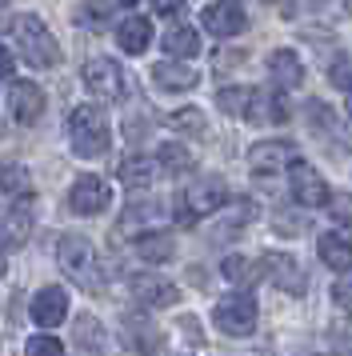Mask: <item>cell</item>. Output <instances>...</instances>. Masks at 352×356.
<instances>
[{
    "label": "cell",
    "mask_w": 352,
    "mask_h": 356,
    "mask_svg": "<svg viewBox=\"0 0 352 356\" xmlns=\"http://www.w3.org/2000/svg\"><path fill=\"white\" fill-rule=\"evenodd\" d=\"M68 140H72V152L84 156V161L104 156V152H109V140H112L104 113L93 108V104H80L77 113L68 116Z\"/></svg>",
    "instance_id": "7a4b0ae2"
},
{
    "label": "cell",
    "mask_w": 352,
    "mask_h": 356,
    "mask_svg": "<svg viewBox=\"0 0 352 356\" xmlns=\"http://www.w3.org/2000/svg\"><path fill=\"white\" fill-rule=\"evenodd\" d=\"M292 161H296V148L288 145V140H260V145L248 152V164H253L256 177H276V172H285Z\"/></svg>",
    "instance_id": "9c48e42d"
},
{
    "label": "cell",
    "mask_w": 352,
    "mask_h": 356,
    "mask_svg": "<svg viewBox=\"0 0 352 356\" xmlns=\"http://www.w3.org/2000/svg\"><path fill=\"white\" fill-rule=\"evenodd\" d=\"M288 188H292V200L304 204V209H320V204H328V184L320 180V172L312 164L304 161H292L288 164Z\"/></svg>",
    "instance_id": "52a82bcc"
},
{
    "label": "cell",
    "mask_w": 352,
    "mask_h": 356,
    "mask_svg": "<svg viewBox=\"0 0 352 356\" xmlns=\"http://www.w3.org/2000/svg\"><path fill=\"white\" fill-rule=\"evenodd\" d=\"M112 4H120V0H88V4L80 8V20H84V24H96V29H100V24H104V20L112 17V13H109Z\"/></svg>",
    "instance_id": "f1b7e54d"
},
{
    "label": "cell",
    "mask_w": 352,
    "mask_h": 356,
    "mask_svg": "<svg viewBox=\"0 0 352 356\" xmlns=\"http://www.w3.org/2000/svg\"><path fill=\"white\" fill-rule=\"evenodd\" d=\"M8 104H13V116L20 124H36L40 113H45V92L32 81H16L13 92H8Z\"/></svg>",
    "instance_id": "9a60e30c"
},
{
    "label": "cell",
    "mask_w": 352,
    "mask_h": 356,
    "mask_svg": "<svg viewBox=\"0 0 352 356\" xmlns=\"http://www.w3.org/2000/svg\"><path fill=\"white\" fill-rule=\"evenodd\" d=\"M256 264H260V276H269L276 289L296 292V296L304 292V273H301V264H296L292 257H285V252H269V257H260Z\"/></svg>",
    "instance_id": "30bf717a"
},
{
    "label": "cell",
    "mask_w": 352,
    "mask_h": 356,
    "mask_svg": "<svg viewBox=\"0 0 352 356\" xmlns=\"http://www.w3.org/2000/svg\"><path fill=\"white\" fill-rule=\"evenodd\" d=\"M212 321H216V328L228 332V337H248L256 328V300L248 292H232V296H224L221 305H216Z\"/></svg>",
    "instance_id": "8992f818"
},
{
    "label": "cell",
    "mask_w": 352,
    "mask_h": 356,
    "mask_svg": "<svg viewBox=\"0 0 352 356\" xmlns=\"http://www.w3.org/2000/svg\"><path fill=\"white\" fill-rule=\"evenodd\" d=\"M269 72H272V81L280 84V88H296V84L304 81V65H301V56L292 49H276L269 56Z\"/></svg>",
    "instance_id": "e0dca14e"
},
{
    "label": "cell",
    "mask_w": 352,
    "mask_h": 356,
    "mask_svg": "<svg viewBox=\"0 0 352 356\" xmlns=\"http://www.w3.org/2000/svg\"><path fill=\"white\" fill-rule=\"evenodd\" d=\"M112 204V188L104 184L100 177H80L72 184V193H68V209L77 212V216H100V212Z\"/></svg>",
    "instance_id": "ba28073f"
},
{
    "label": "cell",
    "mask_w": 352,
    "mask_h": 356,
    "mask_svg": "<svg viewBox=\"0 0 352 356\" xmlns=\"http://www.w3.org/2000/svg\"><path fill=\"white\" fill-rule=\"evenodd\" d=\"M24 353L29 356H64V344L56 337H32Z\"/></svg>",
    "instance_id": "f546056e"
},
{
    "label": "cell",
    "mask_w": 352,
    "mask_h": 356,
    "mask_svg": "<svg viewBox=\"0 0 352 356\" xmlns=\"http://www.w3.org/2000/svg\"><path fill=\"white\" fill-rule=\"evenodd\" d=\"M8 273V260H4V252H0V276Z\"/></svg>",
    "instance_id": "e575fe53"
},
{
    "label": "cell",
    "mask_w": 352,
    "mask_h": 356,
    "mask_svg": "<svg viewBox=\"0 0 352 356\" xmlns=\"http://www.w3.org/2000/svg\"><path fill=\"white\" fill-rule=\"evenodd\" d=\"M13 36H16V44H20V56H24L32 68H52V65H61L56 36L48 33V24L36 17V13L16 17V20H13Z\"/></svg>",
    "instance_id": "6da1fadb"
},
{
    "label": "cell",
    "mask_w": 352,
    "mask_h": 356,
    "mask_svg": "<svg viewBox=\"0 0 352 356\" xmlns=\"http://www.w3.org/2000/svg\"><path fill=\"white\" fill-rule=\"evenodd\" d=\"M248 97H253V88H221L216 92V104L228 116H244L248 113Z\"/></svg>",
    "instance_id": "484cf974"
},
{
    "label": "cell",
    "mask_w": 352,
    "mask_h": 356,
    "mask_svg": "<svg viewBox=\"0 0 352 356\" xmlns=\"http://www.w3.org/2000/svg\"><path fill=\"white\" fill-rule=\"evenodd\" d=\"M160 172H164V168H160L157 156H128V161L120 164V180H125V184H132V188H144V184H152Z\"/></svg>",
    "instance_id": "7402d4cb"
},
{
    "label": "cell",
    "mask_w": 352,
    "mask_h": 356,
    "mask_svg": "<svg viewBox=\"0 0 352 356\" xmlns=\"http://www.w3.org/2000/svg\"><path fill=\"white\" fill-rule=\"evenodd\" d=\"M205 29L212 36H240L248 29V17H244V8L237 0H216V4L205 8Z\"/></svg>",
    "instance_id": "8fae6325"
},
{
    "label": "cell",
    "mask_w": 352,
    "mask_h": 356,
    "mask_svg": "<svg viewBox=\"0 0 352 356\" xmlns=\"http://www.w3.org/2000/svg\"><path fill=\"white\" fill-rule=\"evenodd\" d=\"M116 40H120V49L128 52V56H141L148 44H152V24H148V17H128L120 29H116Z\"/></svg>",
    "instance_id": "ac0fdd59"
},
{
    "label": "cell",
    "mask_w": 352,
    "mask_h": 356,
    "mask_svg": "<svg viewBox=\"0 0 352 356\" xmlns=\"http://www.w3.org/2000/svg\"><path fill=\"white\" fill-rule=\"evenodd\" d=\"M77 344H80V348L100 344V324H96L93 316H80V321H77Z\"/></svg>",
    "instance_id": "4dcf8cb0"
},
{
    "label": "cell",
    "mask_w": 352,
    "mask_h": 356,
    "mask_svg": "<svg viewBox=\"0 0 352 356\" xmlns=\"http://www.w3.org/2000/svg\"><path fill=\"white\" fill-rule=\"evenodd\" d=\"M56 260H61V268L77 280L80 289H100L96 252H93V244H88V236H80V232H64L61 244H56Z\"/></svg>",
    "instance_id": "3957f363"
},
{
    "label": "cell",
    "mask_w": 352,
    "mask_h": 356,
    "mask_svg": "<svg viewBox=\"0 0 352 356\" xmlns=\"http://www.w3.org/2000/svg\"><path fill=\"white\" fill-rule=\"evenodd\" d=\"M128 289H132L136 300H144V305H152V308H173L180 300V289L168 284V280H160V276H132Z\"/></svg>",
    "instance_id": "5bb4252c"
},
{
    "label": "cell",
    "mask_w": 352,
    "mask_h": 356,
    "mask_svg": "<svg viewBox=\"0 0 352 356\" xmlns=\"http://www.w3.org/2000/svg\"><path fill=\"white\" fill-rule=\"evenodd\" d=\"M120 4H136V0H120Z\"/></svg>",
    "instance_id": "74e56055"
},
{
    "label": "cell",
    "mask_w": 352,
    "mask_h": 356,
    "mask_svg": "<svg viewBox=\"0 0 352 356\" xmlns=\"http://www.w3.org/2000/svg\"><path fill=\"white\" fill-rule=\"evenodd\" d=\"M0 193L8 196H29L32 193V177L24 164H0Z\"/></svg>",
    "instance_id": "cb8c5ba5"
},
{
    "label": "cell",
    "mask_w": 352,
    "mask_h": 356,
    "mask_svg": "<svg viewBox=\"0 0 352 356\" xmlns=\"http://www.w3.org/2000/svg\"><path fill=\"white\" fill-rule=\"evenodd\" d=\"M344 116L352 120V92H349V104H344Z\"/></svg>",
    "instance_id": "d590c367"
},
{
    "label": "cell",
    "mask_w": 352,
    "mask_h": 356,
    "mask_svg": "<svg viewBox=\"0 0 352 356\" xmlns=\"http://www.w3.org/2000/svg\"><path fill=\"white\" fill-rule=\"evenodd\" d=\"M0 4H4V0H0Z\"/></svg>",
    "instance_id": "f35d334b"
},
{
    "label": "cell",
    "mask_w": 352,
    "mask_h": 356,
    "mask_svg": "<svg viewBox=\"0 0 352 356\" xmlns=\"http://www.w3.org/2000/svg\"><path fill=\"white\" fill-rule=\"evenodd\" d=\"M0 76H13V56H8L4 44H0Z\"/></svg>",
    "instance_id": "836d02e7"
},
{
    "label": "cell",
    "mask_w": 352,
    "mask_h": 356,
    "mask_svg": "<svg viewBox=\"0 0 352 356\" xmlns=\"http://www.w3.org/2000/svg\"><path fill=\"white\" fill-rule=\"evenodd\" d=\"M64 316H68V292L56 289V284H48V289L36 292V300H32V321L40 324V328H56Z\"/></svg>",
    "instance_id": "4fadbf2b"
},
{
    "label": "cell",
    "mask_w": 352,
    "mask_h": 356,
    "mask_svg": "<svg viewBox=\"0 0 352 356\" xmlns=\"http://www.w3.org/2000/svg\"><path fill=\"white\" fill-rule=\"evenodd\" d=\"M244 120H253V124H285V120H288V100L280 97V92H264V88H253Z\"/></svg>",
    "instance_id": "7c38bea8"
},
{
    "label": "cell",
    "mask_w": 352,
    "mask_h": 356,
    "mask_svg": "<svg viewBox=\"0 0 352 356\" xmlns=\"http://www.w3.org/2000/svg\"><path fill=\"white\" fill-rule=\"evenodd\" d=\"M164 52L173 56V60H192L196 52H200V33L192 29V24H176L164 33Z\"/></svg>",
    "instance_id": "ffe728a7"
},
{
    "label": "cell",
    "mask_w": 352,
    "mask_h": 356,
    "mask_svg": "<svg viewBox=\"0 0 352 356\" xmlns=\"http://www.w3.org/2000/svg\"><path fill=\"white\" fill-rule=\"evenodd\" d=\"M340 296H344V305H352V292H344V289H340Z\"/></svg>",
    "instance_id": "8d00e7d4"
},
{
    "label": "cell",
    "mask_w": 352,
    "mask_h": 356,
    "mask_svg": "<svg viewBox=\"0 0 352 356\" xmlns=\"http://www.w3.org/2000/svg\"><path fill=\"white\" fill-rule=\"evenodd\" d=\"M349 356H352V353H349Z\"/></svg>",
    "instance_id": "ab89813d"
},
{
    "label": "cell",
    "mask_w": 352,
    "mask_h": 356,
    "mask_svg": "<svg viewBox=\"0 0 352 356\" xmlns=\"http://www.w3.org/2000/svg\"><path fill=\"white\" fill-rule=\"evenodd\" d=\"M224 276L237 280V284H248V280L260 276V264H256V260H244V257H228L224 260Z\"/></svg>",
    "instance_id": "4316f807"
},
{
    "label": "cell",
    "mask_w": 352,
    "mask_h": 356,
    "mask_svg": "<svg viewBox=\"0 0 352 356\" xmlns=\"http://www.w3.org/2000/svg\"><path fill=\"white\" fill-rule=\"evenodd\" d=\"M152 13L157 17H176L180 13V0H152Z\"/></svg>",
    "instance_id": "d6a6232c"
},
{
    "label": "cell",
    "mask_w": 352,
    "mask_h": 356,
    "mask_svg": "<svg viewBox=\"0 0 352 356\" xmlns=\"http://www.w3.org/2000/svg\"><path fill=\"white\" fill-rule=\"evenodd\" d=\"M160 168L164 172H189L192 168V152L184 145H176V140H168V145H160Z\"/></svg>",
    "instance_id": "d4e9b609"
},
{
    "label": "cell",
    "mask_w": 352,
    "mask_h": 356,
    "mask_svg": "<svg viewBox=\"0 0 352 356\" xmlns=\"http://www.w3.org/2000/svg\"><path fill=\"white\" fill-rule=\"evenodd\" d=\"M173 252H176V241L168 236V232H160V228H148V232L136 236V257L141 260L160 264V260H173Z\"/></svg>",
    "instance_id": "44dd1931"
},
{
    "label": "cell",
    "mask_w": 352,
    "mask_h": 356,
    "mask_svg": "<svg viewBox=\"0 0 352 356\" xmlns=\"http://www.w3.org/2000/svg\"><path fill=\"white\" fill-rule=\"evenodd\" d=\"M224 196H228L224 180H212V177L192 180L189 188L176 196V220H180V225H196L200 216L224 209Z\"/></svg>",
    "instance_id": "277c9868"
},
{
    "label": "cell",
    "mask_w": 352,
    "mask_h": 356,
    "mask_svg": "<svg viewBox=\"0 0 352 356\" xmlns=\"http://www.w3.org/2000/svg\"><path fill=\"white\" fill-rule=\"evenodd\" d=\"M80 81H84V88H88L96 100H104V104L125 97V72H120V65L109 60V56H93L88 65L80 68Z\"/></svg>",
    "instance_id": "5b68a950"
},
{
    "label": "cell",
    "mask_w": 352,
    "mask_h": 356,
    "mask_svg": "<svg viewBox=\"0 0 352 356\" xmlns=\"http://www.w3.org/2000/svg\"><path fill=\"white\" fill-rule=\"evenodd\" d=\"M320 260L336 268V273H352V236H340V232H324L317 244Z\"/></svg>",
    "instance_id": "2e32d148"
},
{
    "label": "cell",
    "mask_w": 352,
    "mask_h": 356,
    "mask_svg": "<svg viewBox=\"0 0 352 356\" xmlns=\"http://www.w3.org/2000/svg\"><path fill=\"white\" fill-rule=\"evenodd\" d=\"M168 129H176V132H205V113L200 108H184V113H173L168 116Z\"/></svg>",
    "instance_id": "83f0119b"
},
{
    "label": "cell",
    "mask_w": 352,
    "mask_h": 356,
    "mask_svg": "<svg viewBox=\"0 0 352 356\" xmlns=\"http://www.w3.org/2000/svg\"><path fill=\"white\" fill-rule=\"evenodd\" d=\"M152 81H157V88H168V92H189V88H196L200 76H196L189 65L164 60V65H152Z\"/></svg>",
    "instance_id": "d6986e66"
},
{
    "label": "cell",
    "mask_w": 352,
    "mask_h": 356,
    "mask_svg": "<svg viewBox=\"0 0 352 356\" xmlns=\"http://www.w3.org/2000/svg\"><path fill=\"white\" fill-rule=\"evenodd\" d=\"M328 81H333L336 88L352 92V56H344V60H336V65L328 68Z\"/></svg>",
    "instance_id": "1f68e13d"
},
{
    "label": "cell",
    "mask_w": 352,
    "mask_h": 356,
    "mask_svg": "<svg viewBox=\"0 0 352 356\" xmlns=\"http://www.w3.org/2000/svg\"><path fill=\"white\" fill-rule=\"evenodd\" d=\"M29 232H32V212L29 209H8V216L0 220V241L4 244H13V248H20V244L29 241Z\"/></svg>",
    "instance_id": "603a6c76"
}]
</instances>
